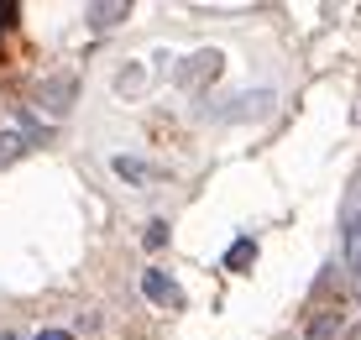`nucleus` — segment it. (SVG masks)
<instances>
[{"label": "nucleus", "mask_w": 361, "mask_h": 340, "mask_svg": "<svg viewBox=\"0 0 361 340\" xmlns=\"http://www.w3.org/2000/svg\"><path fill=\"white\" fill-rule=\"evenodd\" d=\"M341 251H345V267L361 278V178L351 183V194L341 205Z\"/></svg>", "instance_id": "f257e3e1"}, {"label": "nucleus", "mask_w": 361, "mask_h": 340, "mask_svg": "<svg viewBox=\"0 0 361 340\" xmlns=\"http://www.w3.org/2000/svg\"><path fill=\"white\" fill-rule=\"evenodd\" d=\"M142 293H147V298H152V304H157V309H178V304H183V293H178V283H173V278H168V272H163V267H147V272H142Z\"/></svg>", "instance_id": "f03ea898"}, {"label": "nucleus", "mask_w": 361, "mask_h": 340, "mask_svg": "<svg viewBox=\"0 0 361 340\" xmlns=\"http://www.w3.org/2000/svg\"><path fill=\"white\" fill-rule=\"evenodd\" d=\"M68 95H73V79H68V73H58V79H47L42 90H37V105L47 110V121L68 116Z\"/></svg>", "instance_id": "7ed1b4c3"}, {"label": "nucleus", "mask_w": 361, "mask_h": 340, "mask_svg": "<svg viewBox=\"0 0 361 340\" xmlns=\"http://www.w3.org/2000/svg\"><path fill=\"white\" fill-rule=\"evenodd\" d=\"M220 73V53H194V63H183L178 68V84H189V79H215Z\"/></svg>", "instance_id": "20e7f679"}, {"label": "nucleus", "mask_w": 361, "mask_h": 340, "mask_svg": "<svg viewBox=\"0 0 361 340\" xmlns=\"http://www.w3.org/2000/svg\"><path fill=\"white\" fill-rule=\"evenodd\" d=\"M116 173H121V178H131V183H142L147 178V162L142 157H116Z\"/></svg>", "instance_id": "39448f33"}, {"label": "nucleus", "mask_w": 361, "mask_h": 340, "mask_svg": "<svg viewBox=\"0 0 361 340\" xmlns=\"http://www.w3.org/2000/svg\"><path fill=\"white\" fill-rule=\"evenodd\" d=\"M126 16V6H94L90 11V27H110V21H121Z\"/></svg>", "instance_id": "423d86ee"}, {"label": "nucleus", "mask_w": 361, "mask_h": 340, "mask_svg": "<svg viewBox=\"0 0 361 340\" xmlns=\"http://www.w3.org/2000/svg\"><path fill=\"white\" fill-rule=\"evenodd\" d=\"M246 257H257V241H235L226 262H231V267H235V272H241V262H246Z\"/></svg>", "instance_id": "0eeeda50"}, {"label": "nucleus", "mask_w": 361, "mask_h": 340, "mask_svg": "<svg viewBox=\"0 0 361 340\" xmlns=\"http://www.w3.org/2000/svg\"><path fill=\"white\" fill-rule=\"evenodd\" d=\"M163 241H168V225L152 220V231H147V246H163Z\"/></svg>", "instance_id": "6e6552de"}, {"label": "nucleus", "mask_w": 361, "mask_h": 340, "mask_svg": "<svg viewBox=\"0 0 361 340\" xmlns=\"http://www.w3.org/2000/svg\"><path fill=\"white\" fill-rule=\"evenodd\" d=\"M32 340H73L68 330H42V335H32Z\"/></svg>", "instance_id": "1a4fd4ad"}, {"label": "nucleus", "mask_w": 361, "mask_h": 340, "mask_svg": "<svg viewBox=\"0 0 361 340\" xmlns=\"http://www.w3.org/2000/svg\"><path fill=\"white\" fill-rule=\"evenodd\" d=\"M0 340H16V335H11V330H0Z\"/></svg>", "instance_id": "9d476101"}]
</instances>
